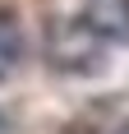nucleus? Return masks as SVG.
<instances>
[{
    "instance_id": "5",
    "label": "nucleus",
    "mask_w": 129,
    "mask_h": 134,
    "mask_svg": "<svg viewBox=\"0 0 129 134\" xmlns=\"http://www.w3.org/2000/svg\"><path fill=\"white\" fill-rule=\"evenodd\" d=\"M0 134H5V120H0Z\"/></svg>"
},
{
    "instance_id": "1",
    "label": "nucleus",
    "mask_w": 129,
    "mask_h": 134,
    "mask_svg": "<svg viewBox=\"0 0 129 134\" xmlns=\"http://www.w3.org/2000/svg\"><path fill=\"white\" fill-rule=\"evenodd\" d=\"M51 60L60 69H97L102 65V37L92 32L83 19H74V23H55L51 28Z\"/></svg>"
},
{
    "instance_id": "3",
    "label": "nucleus",
    "mask_w": 129,
    "mask_h": 134,
    "mask_svg": "<svg viewBox=\"0 0 129 134\" xmlns=\"http://www.w3.org/2000/svg\"><path fill=\"white\" fill-rule=\"evenodd\" d=\"M23 60V32H19V19L9 9H0V83L9 79Z\"/></svg>"
},
{
    "instance_id": "2",
    "label": "nucleus",
    "mask_w": 129,
    "mask_h": 134,
    "mask_svg": "<svg viewBox=\"0 0 129 134\" xmlns=\"http://www.w3.org/2000/svg\"><path fill=\"white\" fill-rule=\"evenodd\" d=\"M83 23L102 42H129V0H83Z\"/></svg>"
},
{
    "instance_id": "4",
    "label": "nucleus",
    "mask_w": 129,
    "mask_h": 134,
    "mask_svg": "<svg viewBox=\"0 0 129 134\" xmlns=\"http://www.w3.org/2000/svg\"><path fill=\"white\" fill-rule=\"evenodd\" d=\"M115 134H129V125H120V130H115Z\"/></svg>"
}]
</instances>
